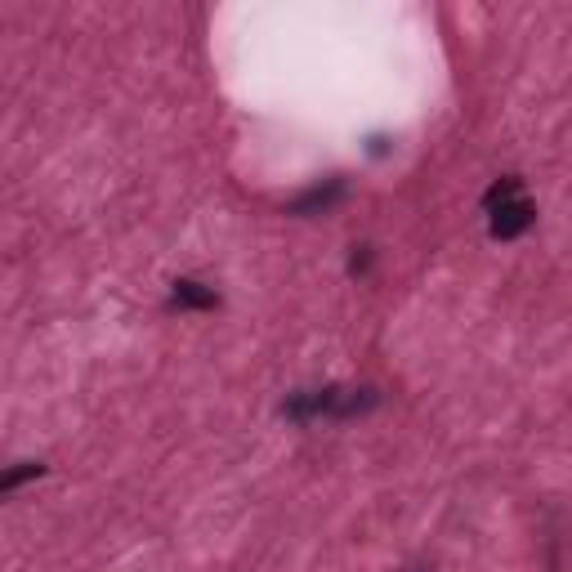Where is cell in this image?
Here are the masks:
<instances>
[{
	"label": "cell",
	"instance_id": "1",
	"mask_svg": "<svg viewBox=\"0 0 572 572\" xmlns=\"http://www.w3.org/2000/svg\"><path fill=\"white\" fill-rule=\"evenodd\" d=\"M376 407V389H309V394H295L282 407L291 421H313V416H354Z\"/></svg>",
	"mask_w": 572,
	"mask_h": 572
},
{
	"label": "cell",
	"instance_id": "2",
	"mask_svg": "<svg viewBox=\"0 0 572 572\" xmlns=\"http://www.w3.org/2000/svg\"><path fill=\"white\" fill-rule=\"evenodd\" d=\"M488 215H492V237H497V242H514V237L528 233L532 219H537L532 202H523V197H514V202H505V206H497V211H488Z\"/></svg>",
	"mask_w": 572,
	"mask_h": 572
},
{
	"label": "cell",
	"instance_id": "3",
	"mask_svg": "<svg viewBox=\"0 0 572 572\" xmlns=\"http://www.w3.org/2000/svg\"><path fill=\"white\" fill-rule=\"evenodd\" d=\"M345 197V184L340 179H327V184H318V188H309L304 197H295L291 202V215H327L331 206Z\"/></svg>",
	"mask_w": 572,
	"mask_h": 572
},
{
	"label": "cell",
	"instance_id": "4",
	"mask_svg": "<svg viewBox=\"0 0 572 572\" xmlns=\"http://www.w3.org/2000/svg\"><path fill=\"white\" fill-rule=\"evenodd\" d=\"M170 304H175V309H215L219 295L211 291V286L193 282V278H179L175 291H170Z\"/></svg>",
	"mask_w": 572,
	"mask_h": 572
},
{
	"label": "cell",
	"instance_id": "5",
	"mask_svg": "<svg viewBox=\"0 0 572 572\" xmlns=\"http://www.w3.org/2000/svg\"><path fill=\"white\" fill-rule=\"evenodd\" d=\"M45 474V465L41 461H23V465H14L9 474H0V492H14L18 483H27V479H41Z\"/></svg>",
	"mask_w": 572,
	"mask_h": 572
},
{
	"label": "cell",
	"instance_id": "6",
	"mask_svg": "<svg viewBox=\"0 0 572 572\" xmlns=\"http://www.w3.org/2000/svg\"><path fill=\"white\" fill-rule=\"evenodd\" d=\"M412 572H429V568H412Z\"/></svg>",
	"mask_w": 572,
	"mask_h": 572
}]
</instances>
